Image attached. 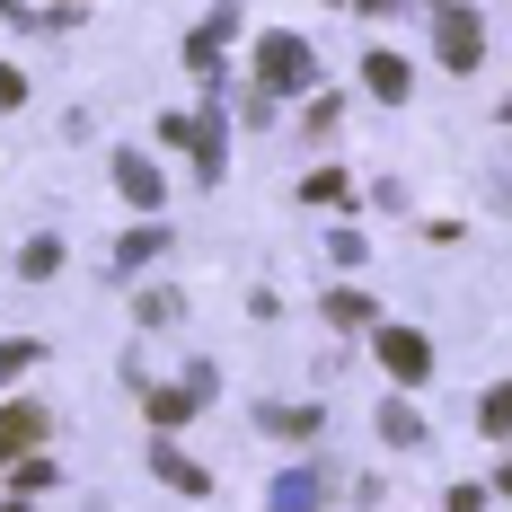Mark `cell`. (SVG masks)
Here are the masks:
<instances>
[{
  "label": "cell",
  "mask_w": 512,
  "mask_h": 512,
  "mask_svg": "<svg viewBox=\"0 0 512 512\" xmlns=\"http://www.w3.org/2000/svg\"><path fill=\"white\" fill-rule=\"evenodd\" d=\"M309 80H318V53H309L301 36H265V45H256V89H265V98H301Z\"/></svg>",
  "instance_id": "1"
},
{
  "label": "cell",
  "mask_w": 512,
  "mask_h": 512,
  "mask_svg": "<svg viewBox=\"0 0 512 512\" xmlns=\"http://www.w3.org/2000/svg\"><path fill=\"white\" fill-rule=\"evenodd\" d=\"M433 53H442V71H477V62H486V18L442 0V18H433Z\"/></svg>",
  "instance_id": "2"
},
{
  "label": "cell",
  "mask_w": 512,
  "mask_h": 512,
  "mask_svg": "<svg viewBox=\"0 0 512 512\" xmlns=\"http://www.w3.org/2000/svg\"><path fill=\"white\" fill-rule=\"evenodd\" d=\"M159 133L195 151V168H204V186H221V168H230V142H221V115H159Z\"/></svg>",
  "instance_id": "3"
},
{
  "label": "cell",
  "mask_w": 512,
  "mask_h": 512,
  "mask_svg": "<svg viewBox=\"0 0 512 512\" xmlns=\"http://www.w3.org/2000/svg\"><path fill=\"white\" fill-rule=\"evenodd\" d=\"M212 389H221V371H212V362H195V371H186V380H177V389H151V398H142V407H151V424H159V433H177V424H186V415L204 407Z\"/></svg>",
  "instance_id": "4"
},
{
  "label": "cell",
  "mask_w": 512,
  "mask_h": 512,
  "mask_svg": "<svg viewBox=\"0 0 512 512\" xmlns=\"http://www.w3.org/2000/svg\"><path fill=\"white\" fill-rule=\"evenodd\" d=\"M380 362H389V380H433V345L415 336V327H380Z\"/></svg>",
  "instance_id": "5"
},
{
  "label": "cell",
  "mask_w": 512,
  "mask_h": 512,
  "mask_svg": "<svg viewBox=\"0 0 512 512\" xmlns=\"http://www.w3.org/2000/svg\"><path fill=\"white\" fill-rule=\"evenodd\" d=\"M239 36V9H212L204 27L186 36V71H204V80H221V45Z\"/></svg>",
  "instance_id": "6"
},
{
  "label": "cell",
  "mask_w": 512,
  "mask_h": 512,
  "mask_svg": "<svg viewBox=\"0 0 512 512\" xmlns=\"http://www.w3.org/2000/svg\"><path fill=\"white\" fill-rule=\"evenodd\" d=\"M115 195H124L133 212H159V168L142 151H115Z\"/></svg>",
  "instance_id": "7"
},
{
  "label": "cell",
  "mask_w": 512,
  "mask_h": 512,
  "mask_svg": "<svg viewBox=\"0 0 512 512\" xmlns=\"http://www.w3.org/2000/svg\"><path fill=\"white\" fill-rule=\"evenodd\" d=\"M45 442V407H0V460H27Z\"/></svg>",
  "instance_id": "8"
},
{
  "label": "cell",
  "mask_w": 512,
  "mask_h": 512,
  "mask_svg": "<svg viewBox=\"0 0 512 512\" xmlns=\"http://www.w3.org/2000/svg\"><path fill=\"white\" fill-rule=\"evenodd\" d=\"M362 89H371V98H389V106H398V98H407V89H415L407 53H371V62H362Z\"/></svg>",
  "instance_id": "9"
},
{
  "label": "cell",
  "mask_w": 512,
  "mask_h": 512,
  "mask_svg": "<svg viewBox=\"0 0 512 512\" xmlns=\"http://www.w3.org/2000/svg\"><path fill=\"white\" fill-rule=\"evenodd\" d=\"M151 477H168L177 495H212V477H204V468H195V460H186L177 442H159V451H151Z\"/></svg>",
  "instance_id": "10"
},
{
  "label": "cell",
  "mask_w": 512,
  "mask_h": 512,
  "mask_svg": "<svg viewBox=\"0 0 512 512\" xmlns=\"http://www.w3.org/2000/svg\"><path fill=\"white\" fill-rule=\"evenodd\" d=\"M318 486H327L318 468H292V477L274 486V512H318Z\"/></svg>",
  "instance_id": "11"
},
{
  "label": "cell",
  "mask_w": 512,
  "mask_h": 512,
  "mask_svg": "<svg viewBox=\"0 0 512 512\" xmlns=\"http://www.w3.org/2000/svg\"><path fill=\"white\" fill-rule=\"evenodd\" d=\"M477 433H486V442H512V389H504V380L477 398Z\"/></svg>",
  "instance_id": "12"
},
{
  "label": "cell",
  "mask_w": 512,
  "mask_h": 512,
  "mask_svg": "<svg viewBox=\"0 0 512 512\" xmlns=\"http://www.w3.org/2000/svg\"><path fill=\"white\" fill-rule=\"evenodd\" d=\"M371 318H380L371 292H354V283H345V292H327V327H371Z\"/></svg>",
  "instance_id": "13"
},
{
  "label": "cell",
  "mask_w": 512,
  "mask_h": 512,
  "mask_svg": "<svg viewBox=\"0 0 512 512\" xmlns=\"http://www.w3.org/2000/svg\"><path fill=\"white\" fill-rule=\"evenodd\" d=\"M18 274H27V283H53V274H62V239H27V248H18Z\"/></svg>",
  "instance_id": "14"
},
{
  "label": "cell",
  "mask_w": 512,
  "mask_h": 512,
  "mask_svg": "<svg viewBox=\"0 0 512 512\" xmlns=\"http://www.w3.org/2000/svg\"><path fill=\"white\" fill-rule=\"evenodd\" d=\"M159 248H168V230H151V221H142V230H133V239L115 248V265H124V274H142V265H151Z\"/></svg>",
  "instance_id": "15"
},
{
  "label": "cell",
  "mask_w": 512,
  "mask_h": 512,
  "mask_svg": "<svg viewBox=\"0 0 512 512\" xmlns=\"http://www.w3.org/2000/svg\"><path fill=\"white\" fill-rule=\"evenodd\" d=\"M301 195H309V204H327V212H336V204H354V177H345V168H318V177H309Z\"/></svg>",
  "instance_id": "16"
},
{
  "label": "cell",
  "mask_w": 512,
  "mask_h": 512,
  "mask_svg": "<svg viewBox=\"0 0 512 512\" xmlns=\"http://www.w3.org/2000/svg\"><path fill=\"white\" fill-rule=\"evenodd\" d=\"M380 433H389L398 451H415V442H424V415L415 407H380Z\"/></svg>",
  "instance_id": "17"
},
{
  "label": "cell",
  "mask_w": 512,
  "mask_h": 512,
  "mask_svg": "<svg viewBox=\"0 0 512 512\" xmlns=\"http://www.w3.org/2000/svg\"><path fill=\"white\" fill-rule=\"evenodd\" d=\"M265 433H318V407H265Z\"/></svg>",
  "instance_id": "18"
},
{
  "label": "cell",
  "mask_w": 512,
  "mask_h": 512,
  "mask_svg": "<svg viewBox=\"0 0 512 512\" xmlns=\"http://www.w3.org/2000/svg\"><path fill=\"white\" fill-rule=\"evenodd\" d=\"M9 477H18V495H45V486H53V468L36 460V451H27V460H9Z\"/></svg>",
  "instance_id": "19"
},
{
  "label": "cell",
  "mask_w": 512,
  "mask_h": 512,
  "mask_svg": "<svg viewBox=\"0 0 512 512\" xmlns=\"http://www.w3.org/2000/svg\"><path fill=\"white\" fill-rule=\"evenodd\" d=\"M177 309H186V301H177V292H142V318H151V327H168Z\"/></svg>",
  "instance_id": "20"
},
{
  "label": "cell",
  "mask_w": 512,
  "mask_h": 512,
  "mask_svg": "<svg viewBox=\"0 0 512 512\" xmlns=\"http://www.w3.org/2000/svg\"><path fill=\"white\" fill-rule=\"evenodd\" d=\"M27 362H36V345H27V336H18V345H0V380H18Z\"/></svg>",
  "instance_id": "21"
},
{
  "label": "cell",
  "mask_w": 512,
  "mask_h": 512,
  "mask_svg": "<svg viewBox=\"0 0 512 512\" xmlns=\"http://www.w3.org/2000/svg\"><path fill=\"white\" fill-rule=\"evenodd\" d=\"M442 512H486V486H451V504Z\"/></svg>",
  "instance_id": "22"
},
{
  "label": "cell",
  "mask_w": 512,
  "mask_h": 512,
  "mask_svg": "<svg viewBox=\"0 0 512 512\" xmlns=\"http://www.w3.org/2000/svg\"><path fill=\"white\" fill-rule=\"evenodd\" d=\"M27 98V71H9V62H0V106H18Z\"/></svg>",
  "instance_id": "23"
},
{
  "label": "cell",
  "mask_w": 512,
  "mask_h": 512,
  "mask_svg": "<svg viewBox=\"0 0 512 512\" xmlns=\"http://www.w3.org/2000/svg\"><path fill=\"white\" fill-rule=\"evenodd\" d=\"M354 9H371V18H389V9H398V0H354Z\"/></svg>",
  "instance_id": "24"
},
{
  "label": "cell",
  "mask_w": 512,
  "mask_h": 512,
  "mask_svg": "<svg viewBox=\"0 0 512 512\" xmlns=\"http://www.w3.org/2000/svg\"><path fill=\"white\" fill-rule=\"evenodd\" d=\"M495 486H504V495H512V460H504V477H495Z\"/></svg>",
  "instance_id": "25"
},
{
  "label": "cell",
  "mask_w": 512,
  "mask_h": 512,
  "mask_svg": "<svg viewBox=\"0 0 512 512\" xmlns=\"http://www.w3.org/2000/svg\"><path fill=\"white\" fill-rule=\"evenodd\" d=\"M0 9H9V0H0Z\"/></svg>",
  "instance_id": "26"
},
{
  "label": "cell",
  "mask_w": 512,
  "mask_h": 512,
  "mask_svg": "<svg viewBox=\"0 0 512 512\" xmlns=\"http://www.w3.org/2000/svg\"><path fill=\"white\" fill-rule=\"evenodd\" d=\"M433 9H442V0H433Z\"/></svg>",
  "instance_id": "27"
}]
</instances>
